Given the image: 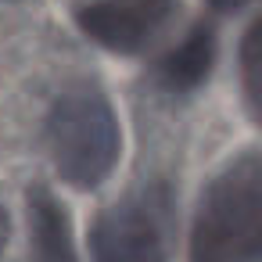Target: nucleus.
Instances as JSON below:
<instances>
[{"label":"nucleus","mask_w":262,"mask_h":262,"mask_svg":"<svg viewBox=\"0 0 262 262\" xmlns=\"http://www.w3.org/2000/svg\"><path fill=\"white\" fill-rule=\"evenodd\" d=\"M29 262H76L72 226L47 187H29Z\"/></svg>","instance_id":"5"},{"label":"nucleus","mask_w":262,"mask_h":262,"mask_svg":"<svg viewBox=\"0 0 262 262\" xmlns=\"http://www.w3.org/2000/svg\"><path fill=\"white\" fill-rule=\"evenodd\" d=\"M43 137L61 180L79 190L104 183L122 151L119 119L112 112V101L97 86L65 90L51 104Z\"/></svg>","instance_id":"2"},{"label":"nucleus","mask_w":262,"mask_h":262,"mask_svg":"<svg viewBox=\"0 0 262 262\" xmlns=\"http://www.w3.org/2000/svg\"><path fill=\"white\" fill-rule=\"evenodd\" d=\"M4 244H8V212L0 205V251H4Z\"/></svg>","instance_id":"9"},{"label":"nucleus","mask_w":262,"mask_h":262,"mask_svg":"<svg viewBox=\"0 0 262 262\" xmlns=\"http://www.w3.org/2000/svg\"><path fill=\"white\" fill-rule=\"evenodd\" d=\"M194 262H262V158L255 151L230 162L205 190L194 233Z\"/></svg>","instance_id":"1"},{"label":"nucleus","mask_w":262,"mask_h":262,"mask_svg":"<svg viewBox=\"0 0 262 262\" xmlns=\"http://www.w3.org/2000/svg\"><path fill=\"white\" fill-rule=\"evenodd\" d=\"M172 198L165 183H151L104 208L90 230L94 262H169Z\"/></svg>","instance_id":"3"},{"label":"nucleus","mask_w":262,"mask_h":262,"mask_svg":"<svg viewBox=\"0 0 262 262\" xmlns=\"http://www.w3.org/2000/svg\"><path fill=\"white\" fill-rule=\"evenodd\" d=\"M255 40H258V26L248 29L244 47H241V51H244V86H248V101H251V104H258V94H255V90H258V79H255V54H258V51H255Z\"/></svg>","instance_id":"7"},{"label":"nucleus","mask_w":262,"mask_h":262,"mask_svg":"<svg viewBox=\"0 0 262 262\" xmlns=\"http://www.w3.org/2000/svg\"><path fill=\"white\" fill-rule=\"evenodd\" d=\"M212 61H215V36H212L208 26H198L176 51H169V54L155 65V76H158V83H162L165 90L187 94V90H194V86L205 83Z\"/></svg>","instance_id":"6"},{"label":"nucleus","mask_w":262,"mask_h":262,"mask_svg":"<svg viewBox=\"0 0 262 262\" xmlns=\"http://www.w3.org/2000/svg\"><path fill=\"white\" fill-rule=\"evenodd\" d=\"M176 0H90L79 8V29L119 54L140 51L172 15Z\"/></svg>","instance_id":"4"},{"label":"nucleus","mask_w":262,"mask_h":262,"mask_svg":"<svg viewBox=\"0 0 262 262\" xmlns=\"http://www.w3.org/2000/svg\"><path fill=\"white\" fill-rule=\"evenodd\" d=\"M208 4L215 8V11H223V15H233V11H241L248 0H208Z\"/></svg>","instance_id":"8"}]
</instances>
